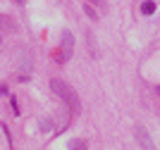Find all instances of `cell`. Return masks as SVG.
Masks as SVG:
<instances>
[{"label":"cell","mask_w":160,"mask_h":150,"mask_svg":"<svg viewBox=\"0 0 160 150\" xmlns=\"http://www.w3.org/2000/svg\"><path fill=\"white\" fill-rule=\"evenodd\" d=\"M50 88H53L58 95H60L62 100L67 103V107L72 110V114H79L81 112V103H79V95H77V91H74L69 84H65L62 79H53L50 81Z\"/></svg>","instance_id":"obj_1"},{"label":"cell","mask_w":160,"mask_h":150,"mask_svg":"<svg viewBox=\"0 0 160 150\" xmlns=\"http://www.w3.org/2000/svg\"><path fill=\"white\" fill-rule=\"evenodd\" d=\"M72 48H74V38H72L69 31H65L62 33V43H60V55H58V62H60V65H65L67 60L72 57Z\"/></svg>","instance_id":"obj_2"},{"label":"cell","mask_w":160,"mask_h":150,"mask_svg":"<svg viewBox=\"0 0 160 150\" xmlns=\"http://www.w3.org/2000/svg\"><path fill=\"white\" fill-rule=\"evenodd\" d=\"M136 141H139V145H141L143 150H158V148H155V143L151 141V136H148V131L141 129V126L136 129Z\"/></svg>","instance_id":"obj_3"},{"label":"cell","mask_w":160,"mask_h":150,"mask_svg":"<svg viewBox=\"0 0 160 150\" xmlns=\"http://www.w3.org/2000/svg\"><path fill=\"white\" fill-rule=\"evenodd\" d=\"M69 150H88V143L84 138H72L69 141Z\"/></svg>","instance_id":"obj_4"},{"label":"cell","mask_w":160,"mask_h":150,"mask_svg":"<svg viewBox=\"0 0 160 150\" xmlns=\"http://www.w3.org/2000/svg\"><path fill=\"white\" fill-rule=\"evenodd\" d=\"M141 12H143V14H153L155 12V2H153V0H146V2L141 5Z\"/></svg>","instance_id":"obj_5"},{"label":"cell","mask_w":160,"mask_h":150,"mask_svg":"<svg viewBox=\"0 0 160 150\" xmlns=\"http://www.w3.org/2000/svg\"><path fill=\"white\" fill-rule=\"evenodd\" d=\"M84 12H86L88 17H91V19H98V17H100V14L96 12V10H93V7H91V5H88V2H84Z\"/></svg>","instance_id":"obj_6"},{"label":"cell","mask_w":160,"mask_h":150,"mask_svg":"<svg viewBox=\"0 0 160 150\" xmlns=\"http://www.w3.org/2000/svg\"><path fill=\"white\" fill-rule=\"evenodd\" d=\"M86 2H88V5H96V7H98V10H100V12H105V10H108L103 0H86Z\"/></svg>","instance_id":"obj_7"},{"label":"cell","mask_w":160,"mask_h":150,"mask_svg":"<svg viewBox=\"0 0 160 150\" xmlns=\"http://www.w3.org/2000/svg\"><path fill=\"white\" fill-rule=\"evenodd\" d=\"M14 2H19V5H22V2H24V0H14Z\"/></svg>","instance_id":"obj_8"},{"label":"cell","mask_w":160,"mask_h":150,"mask_svg":"<svg viewBox=\"0 0 160 150\" xmlns=\"http://www.w3.org/2000/svg\"><path fill=\"white\" fill-rule=\"evenodd\" d=\"M158 93H160V86H158Z\"/></svg>","instance_id":"obj_9"}]
</instances>
